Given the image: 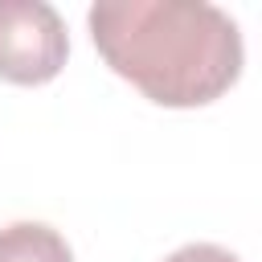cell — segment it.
<instances>
[{
    "label": "cell",
    "mask_w": 262,
    "mask_h": 262,
    "mask_svg": "<svg viewBox=\"0 0 262 262\" xmlns=\"http://www.w3.org/2000/svg\"><path fill=\"white\" fill-rule=\"evenodd\" d=\"M90 37L102 61L160 106H205L242 74V33L205 0H98Z\"/></svg>",
    "instance_id": "obj_1"
},
{
    "label": "cell",
    "mask_w": 262,
    "mask_h": 262,
    "mask_svg": "<svg viewBox=\"0 0 262 262\" xmlns=\"http://www.w3.org/2000/svg\"><path fill=\"white\" fill-rule=\"evenodd\" d=\"M66 20L45 0H0V78L16 86L53 82L66 66Z\"/></svg>",
    "instance_id": "obj_2"
},
{
    "label": "cell",
    "mask_w": 262,
    "mask_h": 262,
    "mask_svg": "<svg viewBox=\"0 0 262 262\" xmlns=\"http://www.w3.org/2000/svg\"><path fill=\"white\" fill-rule=\"evenodd\" d=\"M0 262H74L66 237L41 221H16L0 229Z\"/></svg>",
    "instance_id": "obj_3"
},
{
    "label": "cell",
    "mask_w": 262,
    "mask_h": 262,
    "mask_svg": "<svg viewBox=\"0 0 262 262\" xmlns=\"http://www.w3.org/2000/svg\"><path fill=\"white\" fill-rule=\"evenodd\" d=\"M164 262H242V258L213 246V242H192V246H180L176 254H168Z\"/></svg>",
    "instance_id": "obj_4"
}]
</instances>
